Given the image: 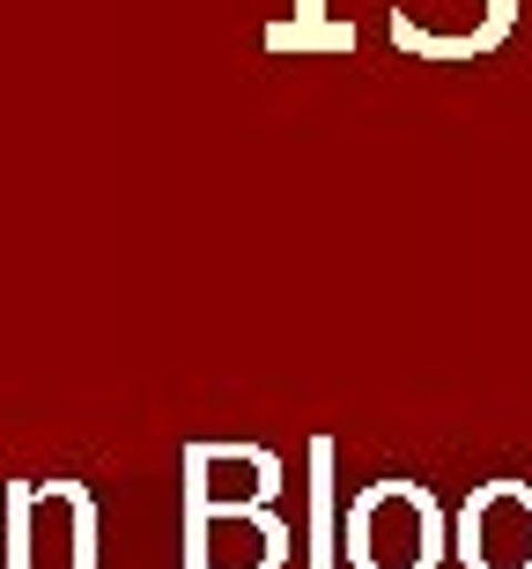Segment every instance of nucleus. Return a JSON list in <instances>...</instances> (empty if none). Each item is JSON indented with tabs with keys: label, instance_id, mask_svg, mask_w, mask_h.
<instances>
[{
	"label": "nucleus",
	"instance_id": "1",
	"mask_svg": "<svg viewBox=\"0 0 532 569\" xmlns=\"http://www.w3.org/2000/svg\"><path fill=\"white\" fill-rule=\"evenodd\" d=\"M466 555L481 569H532V496L495 488L466 518Z\"/></svg>",
	"mask_w": 532,
	"mask_h": 569
},
{
	"label": "nucleus",
	"instance_id": "2",
	"mask_svg": "<svg viewBox=\"0 0 532 569\" xmlns=\"http://www.w3.org/2000/svg\"><path fill=\"white\" fill-rule=\"evenodd\" d=\"M422 540H429V518L414 496H400V488H384V496H370V510H362V555H370V569H422Z\"/></svg>",
	"mask_w": 532,
	"mask_h": 569
}]
</instances>
